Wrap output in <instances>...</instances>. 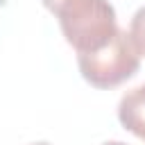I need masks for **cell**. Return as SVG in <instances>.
Wrapping results in <instances>:
<instances>
[{"mask_svg":"<svg viewBox=\"0 0 145 145\" xmlns=\"http://www.w3.org/2000/svg\"><path fill=\"white\" fill-rule=\"evenodd\" d=\"M118 120L125 129L145 140V84L127 91L118 102Z\"/></svg>","mask_w":145,"mask_h":145,"instance_id":"obj_3","label":"cell"},{"mask_svg":"<svg viewBox=\"0 0 145 145\" xmlns=\"http://www.w3.org/2000/svg\"><path fill=\"white\" fill-rule=\"evenodd\" d=\"M102 145H127V143H122V140H109V143H102Z\"/></svg>","mask_w":145,"mask_h":145,"instance_id":"obj_5","label":"cell"},{"mask_svg":"<svg viewBox=\"0 0 145 145\" xmlns=\"http://www.w3.org/2000/svg\"><path fill=\"white\" fill-rule=\"evenodd\" d=\"M77 66L82 77L95 88H113L127 79H131L140 68V54L129 41L125 29H118L113 39L95 50L77 54Z\"/></svg>","mask_w":145,"mask_h":145,"instance_id":"obj_2","label":"cell"},{"mask_svg":"<svg viewBox=\"0 0 145 145\" xmlns=\"http://www.w3.org/2000/svg\"><path fill=\"white\" fill-rule=\"evenodd\" d=\"M34 145H48V143H34Z\"/></svg>","mask_w":145,"mask_h":145,"instance_id":"obj_6","label":"cell"},{"mask_svg":"<svg viewBox=\"0 0 145 145\" xmlns=\"http://www.w3.org/2000/svg\"><path fill=\"white\" fill-rule=\"evenodd\" d=\"M59 20L66 41L77 54L104 48L120 29L109 0H41Z\"/></svg>","mask_w":145,"mask_h":145,"instance_id":"obj_1","label":"cell"},{"mask_svg":"<svg viewBox=\"0 0 145 145\" xmlns=\"http://www.w3.org/2000/svg\"><path fill=\"white\" fill-rule=\"evenodd\" d=\"M129 41L140 57H145V7H140L129 23Z\"/></svg>","mask_w":145,"mask_h":145,"instance_id":"obj_4","label":"cell"}]
</instances>
